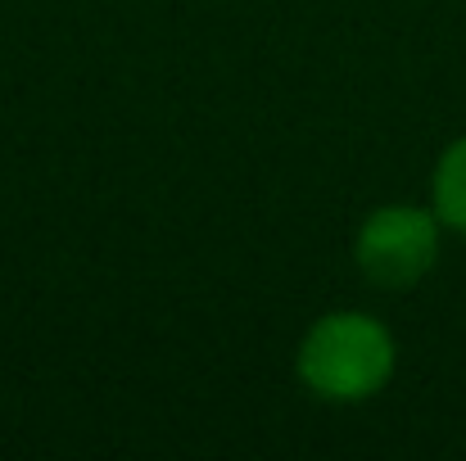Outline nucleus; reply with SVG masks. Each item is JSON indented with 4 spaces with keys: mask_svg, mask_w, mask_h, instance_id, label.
Masks as SVG:
<instances>
[{
    "mask_svg": "<svg viewBox=\"0 0 466 461\" xmlns=\"http://www.w3.org/2000/svg\"><path fill=\"white\" fill-rule=\"evenodd\" d=\"M299 376L326 403L376 398L394 376V339L367 312H330L299 344Z\"/></svg>",
    "mask_w": 466,
    "mask_h": 461,
    "instance_id": "f257e3e1",
    "label": "nucleus"
},
{
    "mask_svg": "<svg viewBox=\"0 0 466 461\" xmlns=\"http://www.w3.org/2000/svg\"><path fill=\"white\" fill-rule=\"evenodd\" d=\"M431 208L435 217L466 236V136H458L435 163V181H431Z\"/></svg>",
    "mask_w": 466,
    "mask_h": 461,
    "instance_id": "7ed1b4c3",
    "label": "nucleus"
},
{
    "mask_svg": "<svg viewBox=\"0 0 466 461\" xmlns=\"http://www.w3.org/2000/svg\"><path fill=\"white\" fill-rule=\"evenodd\" d=\"M440 217L435 208L417 204H385L376 208L353 245L362 276L380 290H412L440 263Z\"/></svg>",
    "mask_w": 466,
    "mask_h": 461,
    "instance_id": "f03ea898",
    "label": "nucleus"
}]
</instances>
